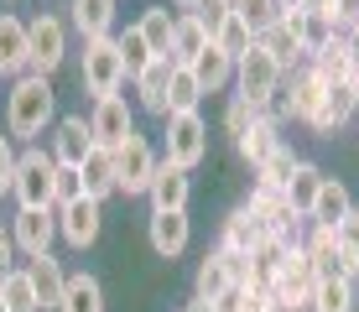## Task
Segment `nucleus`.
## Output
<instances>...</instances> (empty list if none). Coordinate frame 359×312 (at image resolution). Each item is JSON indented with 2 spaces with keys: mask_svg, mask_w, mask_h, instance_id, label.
I'll return each mask as SVG.
<instances>
[{
  "mask_svg": "<svg viewBox=\"0 0 359 312\" xmlns=\"http://www.w3.org/2000/svg\"><path fill=\"white\" fill-rule=\"evenodd\" d=\"M156 177V151L146 135H126V146H115V182L126 198H141Z\"/></svg>",
  "mask_w": 359,
  "mask_h": 312,
  "instance_id": "obj_8",
  "label": "nucleus"
},
{
  "mask_svg": "<svg viewBox=\"0 0 359 312\" xmlns=\"http://www.w3.org/2000/svg\"><path fill=\"white\" fill-rule=\"evenodd\" d=\"M333 234H339V250L359 266V208H349V214L339 219V229H333Z\"/></svg>",
  "mask_w": 359,
  "mask_h": 312,
  "instance_id": "obj_43",
  "label": "nucleus"
},
{
  "mask_svg": "<svg viewBox=\"0 0 359 312\" xmlns=\"http://www.w3.org/2000/svg\"><path fill=\"white\" fill-rule=\"evenodd\" d=\"M188 68H193V79H198V89H203V94H219V89H229V83H234V57H224L214 42H208Z\"/></svg>",
  "mask_w": 359,
  "mask_h": 312,
  "instance_id": "obj_19",
  "label": "nucleus"
},
{
  "mask_svg": "<svg viewBox=\"0 0 359 312\" xmlns=\"http://www.w3.org/2000/svg\"><path fill=\"white\" fill-rule=\"evenodd\" d=\"M11 271H16V240H11V234L0 229V286H6Z\"/></svg>",
  "mask_w": 359,
  "mask_h": 312,
  "instance_id": "obj_47",
  "label": "nucleus"
},
{
  "mask_svg": "<svg viewBox=\"0 0 359 312\" xmlns=\"http://www.w3.org/2000/svg\"><path fill=\"white\" fill-rule=\"evenodd\" d=\"M172 68H177L172 57H151L141 73H135V94H141V104L151 109V115H162V120L172 115V109H167V83H172Z\"/></svg>",
  "mask_w": 359,
  "mask_h": 312,
  "instance_id": "obj_16",
  "label": "nucleus"
},
{
  "mask_svg": "<svg viewBox=\"0 0 359 312\" xmlns=\"http://www.w3.org/2000/svg\"><path fill=\"white\" fill-rule=\"evenodd\" d=\"M11 240H16L21 255H47L57 240V208H16V219H11Z\"/></svg>",
  "mask_w": 359,
  "mask_h": 312,
  "instance_id": "obj_9",
  "label": "nucleus"
},
{
  "mask_svg": "<svg viewBox=\"0 0 359 312\" xmlns=\"http://www.w3.org/2000/svg\"><path fill=\"white\" fill-rule=\"evenodd\" d=\"M79 177H83V198H94V203H104L109 193H120V182H115V151L94 146V151L83 156Z\"/></svg>",
  "mask_w": 359,
  "mask_h": 312,
  "instance_id": "obj_17",
  "label": "nucleus"
},
{
  "mask_svg": "<svg viewBox=\"0 0 359 312\" xmlns=\"http://www.w3.org/2000/svg\"><path fill=\"white\" fill-rule=\"evenodd\" d=\"M89 130H94V146H104V151L126 146V135H135V115H130V104H126L120 94H109V99H94Z\"/></svg>",
  "mask_w": 359,
  "mask_h": 312,
  "instance_id": "obj_10",
  "label": "nucleus"
},
{
  "mask_svg": "<svg viewBox=\"0 0 359 312\" xmlns=\"http://www.w3.org/2000/svg\"><path fill=\"white\" fill-rule=\"evenodd\" d=\"M261 234H266V229H261V219H255L250 208L240 203V208H234V214L224 219V234H219V250H234V255H250V250L261 245Z\"/></svg>",
  "mask_w": 359,
  "mask_h": 312,
  "instance_id": "obj_23",
  "label": "nucleus"
},
{
  "mask_svg": "<svg viewBox=\"0 0 359 312\" xmlns=\"http://www.w3.org/2000/svg\"><path fill=\"white\" fill-rule=\"evenodd\" d=\"M307 0H276V11H302Z\"/></svg>",
  "mask_w": 359,
  "mask_h": 312,
  "instance_id": "obj_51",
  "label": "nucleus"
},
{
  "mask_svg": "<svg viewBox=\"0 0 359 312\" xmlns=\"http://www.w3.org/2000/svg\"><path fill=\"white\" fill-rule=\"evenodd\" d=\"M313 255L302 250V240L287 245V255H281V271L271 276V297H276V312H307V302H313Z\"/></svg>",
  "mask_w": 359,
  "mask_h": 312,
  "instance_id": "obj_3",
  "label": "nucleus"
},
{
  "mask_svg": "<svg viewBox=\"0 0 359 312\" xmlns=\"http://www.w3.org/2000/svg\"><path fill=\"white\" fill-rule=\"evenodd\" d=\"M313 68L323 73V83H349L354 62H349V47H344V36H333L323 53H313Z\"/></svg>",
  "mask_w": 359,
  "mask_h": 312,
  "instance_id": "obj_35",
  "label": "nucleus"
},
{
  "mask_svg": "<svg viewBox=\"0 0 359 312\" xmlns=\"http://www.w3.org/2000/svg\"><path fill=\"white\" fill-rule=\"evenodd\" d=\"M276 146H287V141H281V125L261 115V120H250V130H245L240 141H234V151L250 161V167H261V161H266L271 151H276Z\"/></svg>",
  "mask_w": 359,
  "mask_h": 312,
  "instance_id": "obj_22",
  "label": "nucleus"
},
{
  "mask_svg": "<svg viewBox=\"0 0 359 312\" xmlns=\"http://www.w3.org/2000/svg\"><path fill=\"white\" fill-rule=\"evenodd\" d=\"M214 47H219V53H224V57H245V53H250V47H255V32H250V27H245V21L234 16V11H229V21H224V27H219Z\"/></svg>",
  "mask_w": 359,
  "mask_h": 312,
  "instance_id": "obj_37",
  "label": "nucleus"
},
{
  "mask_svg": "<svg viewBox=\"0 0 359 312\" xmlns=\"http://www.w3.org/2000/svg\"><path fill=\"white\" fill-rule=\"evenodd\" d=\"M53 109H57V94L47 79H36V73H21L16 83H11V104H6V125L16 141H36V135L53 125Z\"/></svg>",
  "mask_w": 359,
  "mask_h": 312,
  "instance_id": "obj_1",
  "label": "nucleus"
},
{
  "mask_svg": "<svg viewBox=\"0 0 359 312\" xmlns=\"http://www.w3.org/2000/svg\"><path fill=\"white\" fill-rule=\"evenodd\" d=\"M323 94H328V83H323V73L307 62V68H297L292 73V83L281 89V99H287V109H292V120H307L313 125V115L323 109Z\"/></svg>",
  "mask_w": 359,
  "mask_h": 312,
  "instance_id": "obj_13",
  "label": "nucleus"
},
{
  "mask_svg": "<svg viewBox=\"0 0 359 312\" xmlns=\"http://www.w3.org/2000/svg\"><path fill=\"white\" fill-rule=\"evenodd\" d=\"M198 99H203V89H198L193 68H172V83H167V109L177 115V109H198Z\"/></svg>",
  "mask_w": 359,
  "mask_h": 312,
  "instance_id": "obj_38",
  "label": "nucleus"
},
{
  "mask_svg": "<svg viewBox=\"0 0 359 312\" xmlns=\"http://www.w3.org/2000/svg\"><path fill=\"white\" fill-rule=\"evenodd\" d=\"M302 250L307 255H328V250H339V234H333L328 224H313V234L302 240Z\"/></svg>",
  "mask_w": 359,
  "mask_h": 312,
  "instance_id": "obj_44",
  "label": "nucleus"
},
{
  "mask_svg": "<svg viewBox=\"0 0 359 312\" xmlns=\"http://www.w3.org/2000/svg\"><path fill=\"white\" fill-rule=\"evenodd\" d=\"M240 312H276V297H271V286H255V292H245V307Z\"/></svg>",
  "mask_w": 359,
  "mask_h": 312,
  "instance_id": "obj_46",
  "label": "nucleus"
},
{
  "mask_svg": "<svg viewBox=\"0 0 359 312\" xmlns=\"http://www.w3.org/2000/svg\"><path fill=\"white\" fill-rule=\"evenodd\" d=\"M255 42H261L271 57H276V68H281V73H292V68H297V57H302V42H297V32H292V27H281V21H276L271 32H261Z\"/></svg>",
  "mask_w": 359,
  "mask_h": 312,
  "instance_id": "obj_31",
  "label": "nucleus"
},
{
  "mask_svg": "<svg viewBox=\"0 0 359 312\" xmlns=\"http://www.w3.org/2000/svg\"><path fill=\"white\" fill-rule=\"evenodd\" d=\"M0 302H6V312H42V302H36V286L27 276V266H16L6 276V286H0Z\"/></svg>",
  "mask_w": 359,
  "mask_h": 312,
  "instance_id": "obj_33",
  "label": "nucleus"
},
{
  "mask_svg": "<svg viewBox=\"0 0 359 312\" xmlns=\"http://www.w3.org/2000/svg\"><path fill=\"white\" fill-rule=\"evenodd\" d=\"M354 115V94H349V83H328V94H323V109L313 115V130L318 135H333V130H344Z\"/></svg>",
  "mask_w": 359,
  "mask_h": 312,
  "instance_id": "obj_25",
  "label": "nucleus"
},
{
  "mask_svg": "<svg viewBox=\"0 0 359 312\" xmlns=\"http://www.w3.org/2000/svg\"><path fill=\"white\" fill-rule=\"evenodd\" d=\"M344 36V47H349V62L359 68V27H349V32H339Z\"/></svg>",
  "mask_w": 359,
  "mask_h": 312,
  "instance_id": "obj_49",
  "label": "nucleus"
},
{
  "mask_svg": "<svg viewBox=\"0 0 359 312\" xmlns=\"http://www.w3.org/2000/svg\"><path fill=\"white\" fill-rule=\"evenodd\" d=\"M354 208V198H349V187H344L339 177H323L318 182V198H313V208H307V219L313 224H328V229H339V219Z\"/></svg>",
  "mask_w": 359,
  "mask_h": 312,
  "instance_id": "obj_20",
  "label": "nucleus"
},
{
  "mask_svg": "<svg viewBox=\"0 0 359 312\" xmlns=\"http://www.w3.org/2000/svg\"><path fill=\"white\" fill-rule=\"evenodd\" d=\"M307 11H328V0H307Z\"/></svg>",
  "mask_w": 359,
  "mask_h": 312,
  "instance_id": "obj_54",
  "label": "nucleus"
},
{
  "mask_svg": "<svg viewBox=\"0 0 359 312\" xmlns=\"http://www.w3.org/2000/svg\"><path fill=\"white\" fill-rule=\"evenodd\" d=\"M73 27H79L83 42L109 36L115 32V0H73Z\"/></svg>",
  "mask_w": 359,
  "mask_h": 312,
  "instance_id": "obj_24",
  "label": "nucleus"
},
{
  "mask_svg": "<svg viewBox=\"0 0 359 312\" xmlns=\"http://www.w3.org/2000/svg\"><path fill=\"white\" fill-rule=\"evenodd\" d=\"M203 47H208V32L198 27V16H193V11H188V16H177V27H172V62L188 68Z\"/></svg>",
  "mask_w": 359,
  "mask_h": 312,
  "instance_id": "obj_28",
  "label": "nucleus"
},
{
  "mask_svg": "<svg viewBox=\"0 0 359 312\" xmlns=\"http://www.w3.org/2000/svg\"><path fill=\"white\" fill-rule=\"evenodd\" d=\"M0 73L11 79L27 73V21L21 16H0Z\"/></svg>",
  "mask_w": 359,
  "mask_h": 312,
  "instance_id": "obj_21",
  "label": "nucleus"
},
{
  "mask_svg": "<svg viewBox=\"0 0 359 312\" xmlns=\"http://www.w3.org/2000/svg\"><path fill=\"white\" fill-rule=\"evenodd\" d=\"M99 229H104V203H94V198H79V203L57 208V234L73 250H89L99 240Z\"/></svg>",
  "mask_w": 359,
  "mask_h": 312,
  "instance_id": "obj_11",
  "label": "nucleus"
},
{
  "mask_svg": "<svg viewBox=\"0 0 359 312\" xmlns=\"http://www.w3.org/2000/svg\"><path fill=\"white\" fill-rule=\"evenodd\" d=\"M208 156V125L198 109H177V115H167V161L182 172H193L198 161Z\"/></svg>",
  "mask_w": 359,
  "mask_h": 312,
  "instance_id": "obj_5",
  "label": "nucleus"
},
{
  "mask_svg": "<svg viewBox=\"0 0 359 312\" xmlns=\"http://www.w3.org/2000/svg\"><path fill=\"white\" fill-rule=\"evenodd\" d=\"M240 307H245V292H240V286H229V292L214 302V312H240Z\"/></svg>",
  "mask_w": 359,
  "mask_h": 312,
  "instance_id": "obj_48",
  "label": "nucleus"
},
{
  "mask_svg": "<svg viewBox=\"0 0 359 312\" xmlns=\"http://www.w3.org/2000/svg\"><path fill=\"white\" fill-rule=\"evenodd\" d=\"M89 151H94L89 120H79V115L57 120V130H53V161H57V167H83V156H89Z\"/></svg>",
  "mask_w": 359,
  "mask_h": 312,
  "instance_id": "obj_14",
  "label": "nucleus"
},
{
  "mask_svg": "<svg viewBox=\"0 0 359 312\" xmlns=\"http://www.w3.org/2000/svg\"><path fill=\"white\" fill-rule=\"evenodd\" d=\"M224 292H229V271H224V260H219V250H214V255H203V260H198L193 297H198V302H219Z\"/></svg>",
  "mask_w": 359,
  "mask_h": 312,
  "instance_id": "obj_29",
  "label": "nucleus"
},
{
  "mask_svg": "<svg viewBox=\"0 0 359 312\" xmlns=\"http://www.w3.org/2000/svg\"><path fill=\"white\" fill-rule=\"evenodd\" d=\"M79 198H83V177H79V167H57V182H53V208L79 203Z\"/></svg>",
  "mask_w": 359,
  "mask_h": 312,
  "instance_id": "obj_41",
  "label": "nucleus"
},
{
  "mask_svg": "<svg viewBox=\"0 0 359 312\" xmlns=\"http://www.w3.org/2000/svg\"><path fill=\"white\" fill-rule=\"evenodd\" d=\"M307 312H354V281H318L313 286V302H307Z\"/></svg>",
  "mask_w": 359,
  "mask_h": 312,
  "instance_id": "obj_32",
  "label": "nucleus"
},
{
  "mask_svg": "<svg viewBox=\"0 0 359 312\" xmlns=\"http://www.w3.org/2000/svg\"><path fill=\"white\" fill-rule=\"evenodd\" d=\"M115 47H120V62H126V79H135V73L151 62V47H146V36L135 32V27H126L115 36Z\"/></svg>",
  "mask_w": 359,
  "mask_h": 312,
  "instance_id": "obj_39",
  "label": "nucleus"
},
{
  "mask_svg": "<svg viewBox=\"0 0 359 312\" xmlns=\"http://www.w3.org/2000/svg\"><path fill=\"white\" fill-rule=\"evenodd\" d=\"M297 167H302V156H292V146H276V151H271L261 167H255V172H261V182H255V187L287 193V182H292V172H297Z\"/></svg>",
  "mask_w": 359,
  "mask_h": 312,
  "instance_id": "obj_30",
  "label": "nucleus"
},
{
  "mask_svg": "<svg viewBox=\"0 0 359 312\" xmlns=\"http://www.w3.org/2000/svg\"><path fill=\"white\" fill-rule=\"evenodd\" d=\"M193 16H198V27L208 32V42H214V36H219V27L229 21V0H203V6H198Z\"/></svg>",
  "mask_w": 359,
  "mask_h": 312,
  "instance_id": "obj_42",
  "label": "nucleus"
},
{
  "mask_svg": "<svg viewBox=\"0 0 359 312\" xmlns=\"http://www.w3.org/2000/svg\"><path fill=\"white\" fill-rule=\"evenodd\" d=\"M146 240L162 260H177L182 250L193 245V229H188V214H151L146 219Z\"/></svg>",
  "mask_w": 359,
  "mask_h": 312,
  "instance_id": "obj_15",
  "label": "nucleus"
},
{
  "mask_svg": "<svg viewBox=\"0 0 359 312\" xmlns=\"http://www.w3.org/2000/svg\"><path fill=\"white\" fill-rule=\"evenodd\" d=\"M188 312H214V302H198V297H193V302H188Z\"/></svg>",
  "mask_w": 359,
  "mask_h": 312,
  "instance_id": "obj_52",
  "label": "nucleus"
},
{
  "mask_svg": "<svg viewBox=\"0 0 359 312\" xmlns=\"http://www.w3.org/2000/svg\"><path fill=\"white\" fill-rule=\"evenodd\" d=\"M27 276H32V286H36V302H42V312L63 302L68 271H63V266L53 260V250H47V255H32V260H27Z\"/></svg>",
  "mask_w": 359,
  "mask_h": 312,
  "instance_id": "obj_18",
  "label": "nucleus"
},
{
  "mask_svg": "<svg viewBox=\"0 0 359 312\" xmlns=\"http://www.w3.org/2000/svg\"><path fill=\"white\" fill-rule=\"evenodd\" d=\"M349 94H354V109H359V68L349 73Z\"/></svg>",
  "mask_w": 359,
  "mask_h": 312,
  "instance_id": "obj_50",
  "label": "nucleus"
},
{
  "mask_svg": "<svg viewBox=\"0 0 359 312\" xmlns=\"http://www.w3.org/2000/svg\"><path fill=\"white\" fill-rule=\"evenodd\" d=\"M229 11H234V16H240L255 36L271 32V27H276V16H281V11H276V0H229Z\"/></svg>",
  "mask_w": 359,
  "mask_h": 312,
  "instance_id": "obj_36",
  "label": "nucleus"
},
{
  "mask_svg": "<svg viewBox=\"0 0 359 312\" xmlns=\"http://www.w3.org/2000/svg\"><path fill=\"white\" fill-rule=\"evenodd\" d=\"M281 79H287V73L276 68V57H271L261 42L245 57H234V83H240V99H250V104H271L276 89H281Z\"/></svg>",
  "mask_w": 359,
  "mask_h": 312,
  "instance_id": "obj_6",
  "label": "nucleus"
},
{
  "mask_svg": "<svg viewBox=\"0 0 359 312\" xmlns=\"http://www.w3.org/2000/svg\"><path fill=\"white\" fill-rule=\"evenodd\" d=\"M0 312H6V302H0Z\"/></svg>",
  "mask_w": 359,
  "mask_h": 312,
  "instance_id": "obj_55",
  "label": "nucleus"
},
{
  "mask_svg": "<svg viewBox=\"0 0 359 312\" xmlns=\"http://www.w3.org/2000/svg\"><path fill=\"white\" fill-rule=\"evenodd\" d=\"M53 182H57V161L42 146L16 151V177H11V198L16 208H53Z\"/></svg>",
  "mask_w": 359,
  "mask_h": 312,
  "instance_id": "obj_2",
  "label": "nucleus"
},
{
  "mask_svg": "<svg viewBox=\"0 0 359 312\" xmlns=\"http://www.w3.org/2000/svg\"><path fill=\"white\" fill-rule=\"evenodd\" d=\"M266 115V104H250V99H240L234 94V104H229V115H224V125H229V135L240 141L245 130H250V120H261Z\"/></svg>",
  "mask_w": 359,
  "mask_h": 312,
  "instance_id": "obj_40",
  "label": "nucleus"
},
{
  "mask_svg": "<svg viewBox=\"0 0 359 312\" xmlns=\"http://www.w3.org/2000/svg\"><path fill=\"white\" fill-rule=\"evenodd\" d=\"M57 312H104V286H99V276H89V271L68 276V286H63V302H57Z\"/></svg>",
  "mask_w": 359,
  "mask_h": 312,
  "instance_id": "obj_26",
  "label": "nucleus"
},
{
  "mask_svg": "<svg viewBox=\"0 0 359 312\" xmlns=\"http://www.w3.org/2000/svg\"><path fill=\"white\" fill-rule=\"evenodd\" d=\"M11 177H16V151H11V135H0V193H11Z\"/></svg>",
  "mask_w": 359,
  "mask_h": 312,
  "instance_id": "obj_45",
  "label": "nucleus"
},
{
  "mask_svg": "<svg viewBox=\"0 0 359 312\" xmlns=\"http://www.w3.org/2000/svg\"><path fill=\"white\" fill-rule=\"evenodd\" d=\"M177 6H182V11H198V6H203V0H177Z\"/></svg>",
  "mask_w": 359,
  "mask_h": 312,
  "instance_id": "obj_53",
  "label": "nucleus"
},
{
  "mask_svg": "<svg viewBox=\"0 0 359 312\" xmlns=\"http://www.w3.org/2000/svg\"><path fill=\"white\" fill-rule=\"evenodd\" d=\"M318 182H323V172H318L313 161H302V167L292 172V182H287V203H292V214H302V219H307V208H313V198H318Z\"/></svg>",
  "mask_w": 359,
  "mask_h": 312,
  "instance_id": "obj_34",
  "label": "nucleus"
},
{
  "mask_svg": "<svg viewBox=\"0 0 359 312\" xmlns=\"http://www.w3.org/2000/svg\"><path fill=\"white\" fill-rule=\"evenodd\" d=\"M172 27H177V16H167V6H151L141 21H135V32L146 36L151 57H172Z\"/></svg>",
  "mask_w": 359,
  "mask_h": 312,
  "instance_id": "obj_27",
  "label": "nucleus"
},
{
  "mask_svg": "<svg viewBox=\"0 0 359 312\" xmlns=\"http://www.w3.org/2000/svg\"><path fill=\"white\" fill-rule=\"evenodd\" d=\"M63 57H68V32H63V21H57L53 11H42L36 21H27V73L53 79V73L63 68Z\"/></svg>",
  "mask_w": 359,
  "mask_h": 312,
  "instance_id": "obj_4",
  "label": "nucleus"
},
{
  "mask_svg": "<svg viewBox=\"0 0 359 312\" xmlns=\"http://www.w3.org/2000/svg\"><path fill=\"white\" fill-rule=\"evenodd\" d=\"M120 83H126V62H120L115 36L83 42V89L94 99H109V94H120Z\"/></svg>",
  "mask_w": 359,
  "mask_h": 312,
  "instance_id": "obj_7",
  "label": "nucleus"
},
{
  "mask_svg": "<svg viewBox=\"0 0 359 312\" xmlns=\"http://www.w3.org/2000/svg\"><path fill=\"white\" fill-rule=\"evenodd\" d=\"M146 198H151V214H188V198H193V182L182 167H172V161H156V177L146 187Z\"/></svg>",
  "mask_w": 359,
  "mask_h": 312,
  "instance_id": "obj_12",
  "label": "nucleus"
}]
</instances>
